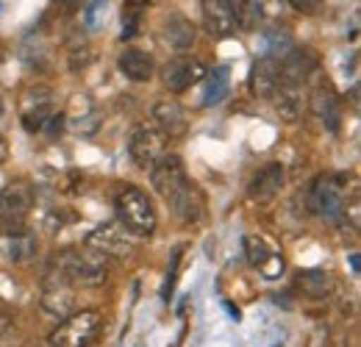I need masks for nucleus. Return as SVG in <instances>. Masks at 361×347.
I'll return each mask as SVG.
<instances>
[{
	"label": "nucleus",
	"mask_w": 361,
	"mask_h": 347,
	"mask_svg": "<svg viewBox=\"0 0 361 347\" xmlns=\"http://www.w3.org/2000/svg\"><path fill=\"white\" fill-rule=\"evenodd\" d=\"M281 61L275 56H264L262 61H256L253 73H250V92L256 97H272L281 89Z\"/></svg>",
	"instance_id": "obj_10"
},
{
	"label": "nucleus",
	"mask_w": 361,
	"mask_h": 347,
	"mask_svg": "<svg viewBox=\"0 0 361 347\" xmlns=\"http://www.w3.org/2000/svg\"><path fill=\"white\" fill-rule=\"evenodd\" d=\"M289 3H292V8L300 11V14H317V11L322 8V0H289Z\"/></svg>",
	"instance_id": "obj_28"
},
{
	"label": "nucleus",
	"mask_w": 361,
	"mask_h": 347,
	"mask_svg": "<svg viewBox=\"0 0 361 347\" xmlns=\"http://www.w3.org/2000/svg\"><path fill=\"white\" fill-rule=\"evenodd\" d=\"M103 6H106V0H94L90 8H87V25L90 28H97V14L103 11Z\"/></svg>",
	"instance_id": "obj_29"
},
{
	"label": "nucleus",
	"mask_w": 361,
	"mask_h": 347,
	"mask_svg": "<svg viewBox=\"0 0 361 347\" xmlns=\"http://www.w3.org/2000/svg\"><path fill=\"white\" fill-rule=\"evenodd\" d=\"M42 308L56 319H64L67 314H73L75 311L73 286L70 284H59V281H47V289L42 295Z\"/></svg>",
	"instance_id": "obj_15"
},
{
	"label": "nucleus",
	"mask_w": 361,
	"mask_h": 347,
	"mask_svg": "<svg viewBox=\"0 0 361 347\" xmlns=\"http://www.w3.org/2000/svg\"><path fill=\"white\" fill-rule=\"evenodd\" d=\"M298 286L312 295V298H325L334 286V281L328 278V272H319V269H306V272H298Z\"/></svg>",
	"instance_id": "obj_23"
},
{
	"label": "nucleus",
	"mask_w": 361,
	"mask_h": 347,
	"mask_svg": "<svg viewBox=\"0 0 361 347\" xmlns=\"http://www.w3.org/2000/svg\"><path fill=\"white\" fill-rule=\"evenodd\" d=\"M350 267H353V272H356V275H359V269H361V261H359V256H356V253H353V256H350Z\"/></svg>",
	"instance_id": "obj_32"
},
{
	"label": "nucleus",
	"mask_w": 361,
	"mask_h": 347,
	"mask_svg": "<svg viewBox=\"0 0 361 347\" xmlns=\"http://www.w3.org/2000/svg\"><path fill=\"white\" fill-rule=\"evenodd\" d=\"M317 67V59L309 50H292L283 53V61H281V81L289 84V87H298L300 81H306Z\"/></svg>",
	"instance_id": "obj_12"
},
{
	"label": "nucleus",
	"mask_w": 361,
	"mask_h": 347,
	"mask_svg": "<svg viewBox=\"0 0 361 347\" xmlns=\"http://www.w3.org/2000/svg\"><path fill=\"white\" fill-rule=\"evenodd\" d=\"M142 8L145 6H136V3H131L126 11H123V39H134L136 31H139V17H142Z\"/></svg>",
	"instance_id": "obj_25"
},
{
	"label": "nucleus",
	"mask_w": 361,
	"mask_h": 347,
	"mask_svg": "<svg viewBox=\"0 0 361 347\" xmlns=\"http://www.w3.org/2000/svg\"><path fill=\"white\" fill-rule=\"evenodd\" d=\"M312 109H314L317 117L322 120L325 130H331V133L339 130V126H342V109H339V100L334 97L331 89H317L314 97H312Z\"/></svg>",
	"instance_id": "obj_18"
},
{
	"label": "nucleus",
	"mask_w": 361,
	"mask_h": 347,
	"mask_svg": "<svg viewBox=\"0 0 361 347\" xmlns=\"http://www.w3.org/2000/svg\"><path fill=\"white\" fill-rule=\"evenodd\" d=\"M90 59H92L90 47H78V50H73V53H70V67H73V73L84 70V67L90 64Z\"/></svg>",
	"instance_id": "obj_27"
},
{
	"label": "nucleus",
	"mask_w": 361,
	"mask_h": 347,
	"mask_svg": "<svg viewBox=\"0 0 361 347\" xmlns=\"http://www.w3.org/2000/svg\"><path fill=\"white\" fill-rule=\"evenodd\" d=\"M161 200L170 206V212H173L180 222H197V219L203 217V195H200V189L189 181V175L180 181L178 186H173Z\"/></svg>",
	"instance_id": "obj_6"
},
{
	"label": "nucleus",
	"mask_w": 361,
	"mask_h": 347,
	"mask_svg": "<svg viewBox=\"0 0 361 347\" xmlns=\"http://www.w3.org/2000/svg\"><path fill=\"white\" fill-rule=\"evenodd\" d=\"M220 3H223L228 11H231V14L239 20V14L245 11V3H247V0H220Z\"/></svg>",
	"instance_id": "obj_30"
},
{
	"label": "nucleus",
	"mask_w": 361,
	"mask_h": 347,
	"mask_svg": "<svg viewBox=\"0 0 361 347\" xmlns=\"http://www.w3.org/2000/svg\"><path fill=\"white\" fill-rule=\"evenodd\" d=\"M6 159H8V142H6L3 136H0V164H3Z\"/></svg>",
	"instance_id": "obj_31"
},
{
	"label": "nucleus",
	"mask_w": 361,
	"mask_h": 347,
	"mask_svg": "<svg viewBox=\"0 0 361 347\" xmlns=\"http://www.w3.org/2000/svg\"><path fill=\"white\" fill-rule=\"evenodd\" d=\"M34 206V189L25 181L8 183L0 189V225L6 231H20Z\"/></svg>",
	"instance_id": "obj_4"
},
{
	"label": "nucleus",
	"mask_w": 361,
	"mask_h": 347,
	"mask_svg": "<svg viewBox=\"0 0 361 347\" xmlns=\"http://www.w3.org/2000/svg\"><path fill=\"white\" fill-rule=\"evenodd\" d=\"M120 70H123V75L131 78V81H150L153 73H156V64H153V56H150V53L131 47V50H126V53L120 56Z\"/></svg>",
	"instance_id": "obj_17"
},
{
	"label": "nucleus",
	"mask_w": 361,
	"mask_h": 347,
	"mask_svg": "<svg viewBox=\"0 0 361 347\" xmlns=\"http://www.w3.org/2000/svg\"><path fill=\"white\" fill-rule=\"evenodd\" d=\"M131 3H136V6H145V8H147V6L153 3V0H131Z\"/></svg>",
	"instance_id": "obj_33"
},
{
	"label": "nucleus",
	"mask_w": 361,
	"mask_h": 347,
	"mask_svg": "<svg viewBox=\"0 0 361 347\" xmlns=\"http://www.w3.org/2000/svg\"><path fill=\"white\" fill-rule=\"evenodd\" d=\"M278 111H281V117H283V120H295V117H298V111H300L298 89L289 87L286 92H283V97L278 100Z\"/></svg>",
	"instance_id": "obj_24"
},
{
	"label": "nucleus",
	"mask_w": 361,
	"mask_h": 347,
	"mask_svg": "<svg viewBox=\"0 0 361 347\" xmlns=\"http://www.w3.org/2000/svg\"><path fill=\"white\" fill-rule=\"evenodd\" d=\"M100 331V314L97 311H78L67 314L64 322L50 334V345L56 347H84Z\"/></svg>",
	"instance_id": "obj_3"
},
{
	"label": "nucleus",
	"mask_w": 361,
	"mask_h": 347,
	"mask_svg": "<svg viewBox=\"0 0 361 347\" xmlns=\"http://www.w3.org/2000/svg\"><path fill=\"white\" fill-rule=\"evenodd\" d=\"M312 209L322 219L328 222H336V219L345 214V200H342V192L328 183V181H317L314 189H312Z\"/></svg>",
	"instance_id": "obj_11"
},
{
	"label": "nucleus",
	"mask_w": 361,
	"mask_h": 347,
	"mask_svg": "<svg viewBox=\"0 0 361 347\" xmlns=\"http://www.w3.org/2000/svg\"><path fill=\"white\" fill-rule=\"evenodd\" d=\"M114 209H117L120 225L128 233H134V236H150L156 231V209H153L150 197L139 186L126 183L114 195Z\"/></svg>",
	"instance_id": "obj_2"
},
{
	"label": "nucleus",
	"mask_w": 361,
	"mask_h": 347,
	"mask_svg": "<svg viewBox=\"0 0 361 347\" xmlns=\"http://www.w3.org/2000/svg\"><path fill=\"white\" fill-rule=\"evenodd\" d=\"M195 37H197L195 25H192L186 17H180V14H173V17L164 23V39L173 44L176 50H186V47H192Z\"/></svg>",
	"instance_id": "obj_21"
},
{
	"label": "nucleus",
	"mask_w": 361,
	"mask_h": 347,
	"mask_svg": "<svg viewBox=\"0 0 361 347\" xmlns=\"http://www.w3.org/2000/svg\"><path fill=\"white\" fill-rule=\"evenodd\" d=\"M87 248H94L103 256H131L134 253V239L123 225L106 222L90 231L87 236Z\"/></svg>",
	"instance_id": "obj_7"
},
{
	"label": "nucleus",
	"mask_w": 361,
	"mask_h": 347,
	"mask_svg": "<svg viewBox=\"0 0 361 347\" xmlns=\"http://www.w3.org/2000/svg\"><path fill=\"white\" fill-rule=\"evenodd\" d=\"M106 256L97 253L94 248L87 250H67L59 253V259L53 261V272L47 281H59V284H70V286H100L106 281Z\"/></svg>",
	"instance_id": "obj_1"
},
{
	"label": "nucleus",
	"mask_w": 361,
	"mask_h": 347,
	"mask_svg": "<svg viewBox=\"0 0 361 347\" xmlns=\"http://www.w3.org/2000/svg\"><path fill=\"white\" fill-rule=\"evenodd\" d=\"M153 120L159 123V128L164 130V133H170V136H178V133H183V128H186V114H183V109H180L176 100H161V103H156Z\"/></svg>",
	"instance_id": "obj_19"
},
{
	"label": "nucleus",
	"mask_w": 361,
	"mask_h": 347,
	"mask_svg": "<svg viewBox=\"0 0 361 347\" xmlns=\"http://www.w3.org/2000/svg\"><path fill=\"white\" fill-rule=\"evenodd\" d=\"M206 89H203V106H217L228 97V89H231V67L220 64L214 67L212 73H206Z\"/></svg>",
	"instance_id": "obj_20"
},
{
	"label": "nucleus",
	"mask_w": 361,
	"mask_h": 347,
	"mask_svg": "<svg viewBox=\"0 0 361 347\" xmlns=\"http://www.w3.org/2000/svg\"><path fill=\"white\" fill-rule=\"evenodd\" d=\"M164 147H167V133L153 128V126L136 128L128 142V153H131L136 167H142V170H150L156 164V159L164 156Z\"/></svg>",
	"instance_id": "obj_5"
},
{
	"label": "nucleus",
	"mask_w": 361,
	"mask_h": 347,
	"mask_svg": "<svg viewBox=\"0 0 361 347\" xmlns=\"http://www.w3.org/2000/svg\"><path fill=\"white\" fill-rule=\"evenodd\" d=\"M180 253L183 250H173V264H170V269H167V284H164V300H170V295H173V286H176V272H178V261H180Z\"/></svg>",
	"instance_id": "obj_26"
},
{
	"label": "nucleus",
	"mask_w": 361,
	"mask_h": 347,
	"mask_svg": "<svg viewBox=\"0 0 361 347\" xmlns=\"http://www.w3.org/2000/svg\"><path fill=\"white\" fill-rule=\"evenodd\" d=\"M203 75H206V67H203L197 59H192V56H178V59H173V61L164 67V87L170 89L173 95H180V92H186L192 84H197Z\"/></svg>",
	"instance_id": "obj_9"
},
{
	"label": "nucleus",
	"mask_w": 361,
	"mask_h": 347,
	"mask_svg": "<svg viewBox=\"0 0 361 347\" xmlns=\"http://www.w3.org/2000/svg\"><path fill=\"white\" fill-rule=\"evenodd\" d=\"M245 253H247L250 267L264 269L267 275H270V264L278 259V256H275V250H272V248L264 242V239H262V236H247V239H245Z\"/></svg>",
	"instance_id": "obj_22"
},
{
	"label": "nucleus",
	"mask_w": 361,
	"mask_h": 347,
	"mask_svg": "<svg viewBox=\"0 0 361 347\" xmlns=\"http://www.w3.org/2000/svg\"><path fill=\"white\" fill-rule=\"evenodd\" d=\"M283 178H286V175H283V164H278V162L264 164L259 173L253 175V181H250V197L259 200V203L272 200V197L281 192Z\"/></svg>",
	"instance_id": "obj_13"
},
{
	"label": "nucleus",
	"mask_w": 361,
	"mask_h": 347,
	"mask_svg": "<svg viewBox=\"0 0 361 347\" xmlns=\"http://www.w3.org/2000/svg\"><path fill=\"white\" fill-rule=\"evenodd\" d=\"M37 239L25 231V228H20V231H6V236H3V242H0V250H3V256L8 261H14V264H20V261H28L34 253H37Z\"/></svg>",
	"instance_id": "obj_16"
},
{
	"label": "nucleus",
	"mask_w": 361,
	"mask_h": 347,
	"mask_svg": "<svg viewBox=\"0 0 361 347\" xmlns=\"http://www.w3.org/2000/svg\"><path fill=\"white\" fill-rule=\"evenodd\" d=\"M3 8H6V6H3V3H0V11H3Z\"/></svg>",
	"instance_id": "obj_34"
},
{
	"label": "nucleus",
	"mask_w": 361,
	"mask_h": 347,
	"mask_svg": "<svg viewBox=\"0 0 361 347\" xmlns=\"http://www.w3.org/2000/svg\"><path fill=\"white\" fill-rule=\"evenodd\" d=\"M20 117L25 130H45L47 120L53 117V89L47 87H34L23 95L20 103Z\"/></svg>",
	"instance_id": "obj_8"
},
{
	"label": "nucleus",
	"mask_w": 361,
	"mask_h": 347,
	"mask_svg": "<svg viewBox=\"0 0 361 347\" xmlns=\"http://www.w3.org/2000/svg\"><path fill=\"white\" fill-rule=\"evenodd\" d=\"M203 25H206V31L212 37L228 39V37H233L236 17L228 11L220 0H203Z\"/></svg>",
	"instance_id": "obj_14"
}]
</instances>
